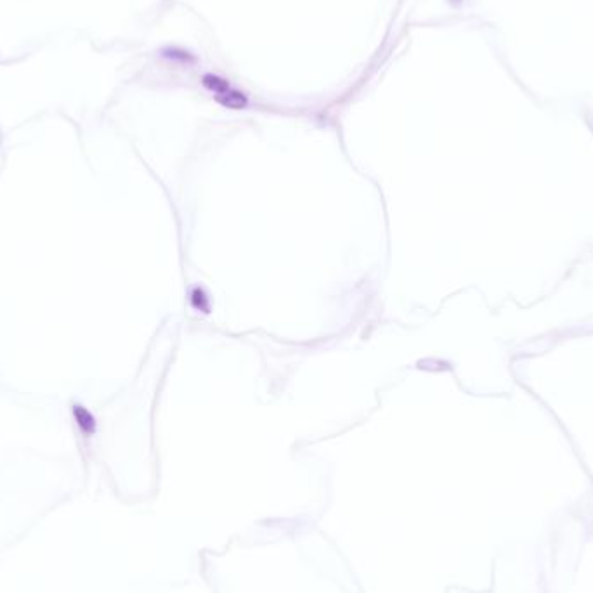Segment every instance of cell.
<instances>
[{
    "label": "cell",
    "instance_id": "obj_3",
    "mask_svg": "<svg viewBox=\"0 0 593 593\" xmlns=\"http://www.w3.org/2000/svg\"><path fill=\"white\" fill-rule=\"evenodd\" d=\"M193 300H195V305L196 307H201L203 311H206V304H205V295L201 292H195V295H193Z\"/></svg>",
    "mask_w": 593,
    "mask_h": 593
},
{
    "label": "cell",
    "instance_id": "obj_2",
    "mask_svg": "<svg viewBox=\"0 0 593 593\" xmlns=\"http://www.w3.org/2000/svg\"><path fill=\"white\" fill-rule=\"evenodd\" d=\"M77 415H78V423H80V427L83 429V430H87V432H89V430H92L94 429V420L90 418V415L87 411H83V410H80V408H77Z\"/></svg>",
    "mask_w": 593,
    "mask_h": 593
},
{
    "label": "cell",
    "instance_id": "obj_1",
    "mask_svg": "<svg viewBox=\"0 0 593 593\" xmlns=\"http://www.w3.org/2000/svg\"><path fill=\"white\" fill-rule=\"evenodd\" d=\"M203 83H205L206 87H210L212 90H215V94H217V99L221 101L224 106L243 108L245 103H247L245 98H243V94L231 90V87L227 85V82L221 80V78L212 77V75H206V77L203 78Z\"/></svg>",
    "mask_w": 593,
    "mask_h": 593
}]
</instances>
